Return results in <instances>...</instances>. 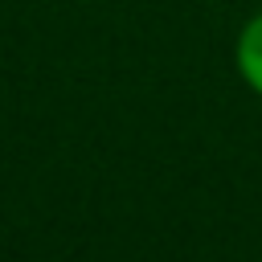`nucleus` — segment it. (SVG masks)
Segmentation results:
<instances>
[{"instance_id":"nucleus-1","label":"nucleus","mask_w":262,"mask_h":262,"mask_svg":"<svg viewBox=\"0 0 262 262\" xmlns=\"http://www.w3.org/2000/svg\"><path fill=\"white\" fill-rule=\"evenodd\" d=\"M233 66H237L242 82L262 98V12H254L242 25V33L233 41Z\"/></svg>"}]
</instances>
